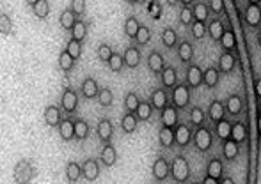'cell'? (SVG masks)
Masks as SVG:
<instances>
[{"mask_svg": "<svg viewBox=\"0 0 261 184\" xmlns=\"http://www.w3.org/2000/svg\"><path fill=\"white\" fill-rule=\"evenodd\" d=\"M160 80H162L163 89H174V87H176V82H178L174 67L167 65V67H165V69L162 71V74H160Z\"/></svg>", "mask_w": 261, "mask_h": 184, "instance_id": "cell-27", "label": "cell"}, {"mask_svg": "<svg viewBox=\"0 0 261 184\" xmlns=\"http://www.w3.org/2000/svg\"><path fill=\"white\" fill-rule=\"evenodd\" d=\"M89 136V124L86 121H75V138L77 140H86Z\"/></svg>", "mask_w": 261, "mask_h": 184, "instance_id": "cell-43", "label": "cell"}, {"mask_svg": "<svg viewBox=\"0 0 261 184\" xmlns=\"http://www.w3.org/2000/svg\"><path fill=\"white\" fill-rule=\"evenodd\" d=\"M221 45H222V48H224V52H229V54L237 48V37H235V32H233V30H226L224 36H222V39H221Z\"/></svg>", "mask_w": 261, "mask_h": 184, "instance_id": "cell-39", "label": "cell"}, {"mask_svg": "<svg viewBox=\"0 0 261 184\" xmlns=\"http://www.w3.org/2000/svg\"><path fill=\"white\" fill-rule=\"evenodd\" d=\"M77 108H78V94L73 89L66 87L61 96V110H64L66 114H73Z\"/></svg>", "mask_w": 261, "mask_h": 184, "instance_id": "cell-5", "label": "cell"}, {"mask_svg": "<svg viewBox=\"0 0 261 184\" xmlns=\"http://www.w3.org/2000/svg\"><path fill=\"white\" fill-rule=\"evenodd\" d=\"M123 59H125V65L130 67V69H135L137 65L140 64V50L137 46H128L125 50V54H123Z\"/></svg>", "mask_w": 261, "mask_h": 184, "instance_id": "cell-15", "label": "cell"}, {"mask_svg": "<svg viewBox=\"0 0 261 184\" xmlns=\"http://www.w3.org/2000/svg\"><path fill=\"white\" fill-rule=\"evenodd\" d=\"M244 20H245V23L249 25V27H253V29L260 27V23H261L260 4H256V2H249L247 7H245V11H244Z\"/></svg>", "mask_w": 261, "mask_h": 184, "instance_id": "cell-6", "label": "cell"}, {"mask_svg": "<svg viewBox=\"0 0 261 184\" xmlns=\"http://www.w3.org/2000/svg\"><path fill=\"white\" fill-rule=\"evenodd\" d=\"M140 103L142 101H140L139 96L135 94V92H128L127 98H125V108H127L128 114H135L137 108L140 107Z\"/></svg>", "mask_w": 261, "mask_h": 184, "instance_id": "cell-40", "label": "cell"}, {"mask_svg": "<svg viewBox=\"0 0 261 184\" xmlns=\"http://www.w3.org/2000/svg\"><path fill=\"white\" fill-rule=\"evenodd\" d=\"M96 133H98V138L107 145V143H111L112 135H114V126L109 119H100L98 126H96Z\"/></svg>", "mask_w": 261, "mask_h": 184, "instance_id": "cell-13", "label": "cell"}, {"mask_svg": "<svg viewBox=\"0 0 261 184\" xmlns=\"http://www.w3.org/2000/svg\"><path fill=\"white\" fill-rule=\"evenodd\" d=\"M64 174H66V179H68V183H71V184L78 183V179H80V177H84V174H82V167L77 163V161H70V163L66 165Z\"/></svg>", "mask_w": 261, "mask_h": 184, "instance_id": "cell-24", "label": "cell"}, {"mask_svg": "<svg viewBox=\"0 0 261 184\" xmlns=\"http://www.w3.org/2000/svg\"><path fill=\"white\" fill-rule=\"evenodd\" d=\"M258 133L261 135V114H260V119H258Z\"/></svg>", "mask_w": 261, "mask_h": 184, "instance_id": "cell-60", "label": "cell"}, {"mask_svg": "<svg viewBox=\"0 0 261 184\" xmlns=\"http://www.w3.org/2000/svg\"><path fill=\"white\" fill-rule=\"evenodd\" d=\"M32 11L36 18L46 20V16L50 14V2L48 0H36V2H32Z\"/></svg>", "mask_w": 261, "mask_h": 184, "instance_id": "cell-32", "label": "cell"}, {"mask_svg": "<svg viewBox=\"0 0 261 184\" xmlns=\"http://www.w3.org/2000/svg\"><path fill=\"white\" fill-rule=\"evenodd\" d=\"M204 85L208 89H213V87L219 85V69L217 67H208L204 71Z\"/></svg>", "mask_w": 261, "mask_h": 184, "instance_id": "cell-41", "label": "cell"}, {"mask_svg": "<svg viewBox=\"0 0 261 184\" xmlns=\"http://www.w3.org/2000/svg\"><path fill=\"white\" fill-rule=\"evenodd\" d=\"M147 67L155 74H162V71L165 69L167 65H165V61H163V57L158 52H151V54L147 55Z\"/></svg>", "mask_w": 261, "mask_h": 184, "instance_id": "cell-18", "label": "cell"}, {"mask_svg": "<svg viewBox=\"0 0 261 184\" xmlns=\"http://www.w3.org/2000/svg\"><path fill=\"white\" fill-rule=\"evenodd\" d=\"M212 142H213L212 131L204 126L197 127L196 133H194V145H196L201 152H206V151H210V147H212Z\"/></svg>", "mask_w": 261, "mask_h": 184, "instance_id": "cell-4", "label": "cell"}, {"mask_svg": "<svg viewBox=\"0 0 261 184\" xmlns=\"http://www.w3.org/2000/svg\"><path fill=\"white\" fill-rule=\"evenodd\" d=\"M254 92H256L258 98H261V78H258L256 82H254Z\"/></svg>", "mask_w": 261, "mask_h": 184, "instance_id": "cell-57", "label": "cell"}, {"mask_svg": "<svg viewBox=\"0 0 261 184\" xmlns=\"http://www.w3.org/2000/svg\"><path fill=\"white\" fill-rule=\"evenodd\" d=\"M201 184H219V181L217 179H212V177H204V181Z\"/></svg>", "mask_w": 261, "mask_h": 184, "instance_id": "cell-58", "label": "cell"}, {"mask_svg": "<svg viewBox=\"0 0 261 184\" xmlns=\"http://www.w3.org/2000/svg\"><path fill=\"white\" fill-rule=\"evenodd\" d=\"M180 21H181V25L194 23V12H192L190 7H181V11H180Z\"/></svg>", "mask_w": 261, "mask_h": 184, "instance_id": "cell-54", "label": "cell"}, {"mask_svg": "<svg viewBox=\"0 0 261 184\" xmlns=\"http://www.w3.org/2000/svg\"><path fill=\"white\" fill-rule=\"evenodd\" d=\"M77 14L73 12V9H64L61 12V16H59V25H61V29L64 30H73L75 23H77Z\"/></svg>", "mask_w": 261, "mask_h": 184, "instance_id": "cell-22", "label": "cell"}, {"mask_svg": "<svg viewBox=\"0 0 261 184\" xmlns=\"http://www.w3.org/2000/svg\"><path fill=\"white\" fill-rule=\"evenodd\" d=\"M178 57H180V61L185 62V64L192 62V59H194V46L188 41H181L180 46H178Z\"/></svg>", "mask_w": 261, "mask_h": 184, "instance_id": "cell-31", "label": "cell"}, {"mask_svg": "<svg viewBox=\"0 0 261 184\" xmlns=\"http://www.w3.org/2000/svg\"><path fill=\"white\" fill-rule=\"evenodd\" d=\"M0 34H2L4 37H7L12 34V21L5 12L0 14Z\"/></svg>", "mask_w": 261, "mask_h": 184, "instance_id": "cell-47", "label": "cell"}, {"mask_svg": "<svg viewBox=\"0 0 261 184\" xmlns=\"http://www.w3.org/2000/svg\"><path fill=\"white\" fill-rule=\"evenodd\" d=\"M43 119H45V124L48 127H59L62 123L61 117V108L55 107V105H50V107L45 108V114H43Z\"/></svg>", "mask_w": 261, "mask_h": 184, "instance_id": "cell-9", "label": "cell"}, {"mask_svg": "<svg viewBox=\"0 0 261 184\" xmlns=\"http://www.w3.org/2000/svg\"><path fill=\"white\" fill-rule=\"evenodd\" d=\"M190 123H192V126H197V127L203 126V123H204V110L203 108H199V107L192 108L190 110Z\"/></svg>", "mask_w": 261, "mask_h": 184, "instance_id": "cell-49", "label": "cell"}, {"mask_svg": "<svg viewBox=\"0 0 261 184\" xmlns=\"http://www.w3.org/2000/svg\"><path fill=\"white\" fill-rule=\"evenodd\" d=\"M149 41H151V30L147 29L146 25H140L139 34H137V37H135V43H137L139 46H146Z\"/></svg>", "mask_w": 261, "mask_h": 184, "instance_id": "cell-48", "label": "cell"}, {"mask_svg": "<svg viewBox=\"0 0 261 184\" xmlns=\"http://www.w3.org/2000/svg\"><path fill=\"white\" fill-rule=\"evenodd\" d=\"M174 135H176V145H180V147H187L192 140V131L187 124H178L174 127Z\"/></svg>", "mask_w": 261, "mask_h": 184, "instance_id": "cell-16", "label": "cell"}, {"mask_svg": "<svg viewBox=\"0 0 261 184\" xmlns=\"http://www.w3.org/2000/svg\"><path fill=\"white\" fill-rule=\"evenodd\" d=\"M224 0H210L208 2V7L212 12H215V14H221L222 11H224Z\"/></svg>", "mask_w": 261, "mask_h": 184, "instance_id": "cell-56", "label": "cell"}, {"mask_svg": "<svg viewBox=\"0 0 261 184\" xmlns=\"http://www.w3.org/2000/svg\"><path fill=\"white\" fill-rule=\"evenodd\" d=\"M224 114H226V105L221 99H213L208 107V119H212L215 124H219L221 121H224Z\"/></svg>", "mask_w": 261, "mask_h": 184, "instance_id": "cell-12", "label": "cell"}, {"mask_svg": "<svg viewBox=\"0 0 261 184\" xmlns=\"http://www.w3.org/2000/svg\"><path fill=\"white\" fill-rule=\"evenodd\" d=\"M204 83V71L199 65H188L187 69V85L190 89H197V87Z\"/></svg>", "mask_w": 261, "mask_h": 184, "instance_id": "cell-10", "label": "cell"}, {"mask_svg": "<svg viewBox=\"0 0 261 184\" xmlns=\"http://www.w3.org/2000/svg\"><path fill=\"white\" fill-rule=\"evenodd\" d=\"M160 121L163 127H171L174 129L178 126V108L176 107H165L160 112Z\"/></svg>", "mask_w": 261, "mask_h": 184, "instance_id": "cell-11", "label": "cell"}, {"mask_svg": "<svg viewBox=\"0 0 261 184\" xmlns=\"http://www.w3.org/2000/svg\"><path fill=\"white\" fill-rule=\"evenodd\" d=\"M158 143L162 145V147H165V149L176 145L174 129H171V127H163V126L160 127V131H158Z\"/></svg>", "mask_w": 261, "mask_h": 184, "instance_id": "cell-21", "label": "cell"}, {"mask_svg": "<svg viewBox=\"0 0 261 184\" xmlns=\"http://www.w3.org/2000/svg\"><path fill=\"white\" fill-rule=\"evenodd\" d=\"M224 105H226V112H228L231 117H238V115L244 112V101H242V98L238 94H231Z\"/></svg>", "mask_w": 261, "mask_h": 184, "instance_id": "cell-17", "label": "cell"}, {"mask_svg": "<svg viewBox=\"0 0 261 184\" xmlns=\"http://www.w3.org/2000/svg\"><path fill=\"white\" fill-rule=\"evenodd\" d=\"M123 65H125V59H123L121 54H114V57L109 62V67H111L112 73H121Z\"/></svg>", "mask_w": 261, "mask_h": 184, "instance_id": "cell-52", "label": "cell"}, {"mask_svg": "<svg viewBox=\"0 0 261 184\" xmlns=\"http://www.w3.org/2000/svg\"><path fill=\"white\" fill-rule=\"evenodd\" d=\"M238 152H240V149H238V143L235 142V140H228V142L222 143V154H224L226 160H235L238 156Z\"/></svg>", "mask_w": 261, "mask_h": 184, "instance_id": "cell-33", "label": "cell"}, {"mask_svg": "<svg viewBox=\"0 0 261 184\" xmlns=\"http://www.w3.org/2000/svg\"><path fill=\"white\" fill-rule=\"evenodd\" d=\"M100 87L98 83H96V80L94 78H86L84 80V83H82V94H84V98L86 99H94V98H98L100 94Z\"/></svg>", "mask_w": 261, "mask_h": 184, "instance_id": "cell-19", "label": "cell"}, {"mask_svg": "<svg viewBox=\"0 0 261 184\" xmlns=\"http://www.w3.org/2000/svg\"><path fill=\"white\" fill-rule=\"evenodd\" d=\"M59 135H61L62 142H71L75 138V121L73 119H64L59 126Z\"/></svg>", "mask_w": 261, "mask_h": 184, "instance_id": "cell-20", "label": "cell"}, {"mask_svg": "<svg viewBox=\"0 0 261 184\" xmlns=\"http://www.w3.org/2000/svg\"><path fill=\"white\" fill-rule=\"evenodd\" d=\"M100 160H102V163L105 165V167H114L116 161H118V152H116L114 145H111V143L103 145L102 154H100Z\"/></svg>", "mask_w": 261, "mask_h": 184, "instance_id": "cell-23", "label": "cell"}, {"mask_svg": "<svg viewBox=\"0 0 261 184\" xmlns=\"http://www.w3.org/2000/svg\"><path fill=\"white\" fill-rule=\"evenodd\" d=\"M70 5H71V9H73V12L77 14L78 18L86 14V11H87V2L86 0H71Z\"/></svg>", "mask_w": 261, "mask_h": 184, "instance_id": "cell-53", "label": "cell"}, {"mask_svg": "<svg viewBox=\"0 0 261 184\" xmlns=\"http://www.w3.org/2000/svg\"><path fill=\"white\" fill-rule=\"evenodd\" d=\"M226 29H224V25H222V21L219 20V18H215V20H212L208 23V34L210 37H212L213 41H221L222 36H224Z\"/></svg>", "mask_w": 261, "mask_h": 184, "instance_id": "cell-30", "label": "cell"}, {"mask_svg": "<svg viewBox=\"0 0 261 184\" xmlns=\"http://www.w3.org/2000/svg\"><path fill=\"white\" fill-rule=\"evenodd\" d=\"M176 41H178V36H176L174 29H171V27H165V29L162 30V43L167 46V48H174Z\"/></svg>", "mask_w": 261, "mask_h": 184, "instance_id": "cell-44", "label": "cell"}, {"mask_svg": "<svg viewBox=\"0 0 261 184\" xmlns=\"http://www.w3.org/2000/svg\"><path fill=\"white\" fill-rule=\"evenodd\" d=\"M147 14H149L153 20H160V16H162V7H160L158 2H149V4H147Z\"/></svg>", "mask_w": 261, "mask_h": 184, "instance_id": "cell-55", "label": "cell"}, {"mask_svg": "<svg viewBox=\"0 0 261 184\" xmlns=\"http://www.w3.org/2000/svg\"><path fill=\"white\" fill-rule=\"evenodd\" d=\"M171 176L172 179L178 184H183L190 177V167H188V161L185 160L183 156H176L171 163Z\"/></svg>", "mask_w": 261, "mask_h": 184, "instance_id": "cell-2", "label": "cell"}, {"mask_svg": "<svg viewBox=\"0 0 261 184\" xmlns=\"http://www.w3.org/2000/svg\"><path fill=\"white\" fill-rule=\"evenodd\" d=\"M86 36H87V25L82 20H78L77 23H75L73 30H71V39H75V41L78 43H84Z\"/></svg>", "mask_w": 261, "mask_h": 184, "instance_id": "cell-38", "label": "cell"}, {"mask_svg": "<svg viewBox=\"0 0 261 184\" xmlns=\"http://www.w3.org/2000/svg\"><path fill=\"white\" fill-rule=\"evenodd\" d=\"M231 140H235L238 145H240V143H244L245 140H247V127H245L244 123H235V124H233Z\"/></svg>", "mask_w": 261, "mask_h": 184, "instance_id": "cell-34", "label": "cell"}, {"mask_svg": "<svg viewBox=\"0 0 261 184\" xmlns=\"http://www.w3.org/2000/svg\"><path fill=\"white\" fill-rule=\"evenodd\" d=\"M167 92H165V89H155L153 92H151V98H149V103H151V107L155 108V110H160L162 112L165 107H169L167 105Z\"/></svg>", "mask_w": 261, "mask_h": 184, "instance_id": "cell-14", "label": "cell"}, {"mask_svg": "<svg viewBox=\"0 0 261 184\" xmlns=\"http://www.w3.org/2000/svg\"><path fill=\"white\" fill-rule=\"evenodd\" d=\"M37 176V168L32 160H20L12 168V179L16 184H29Z\"/></svg>", "mask_w": 261, "mask_h": 184, "instance_id": "cell-1", "label": "cell"}, {"mask_svg": "<svg viewBox=\"0 0 261 184\" xmlns=\"http://www.w3.org/2000/svg\"><path fill=\"white\" fill-rule=\"evenodd\" d=\"M188 103H190V87H188L187 83L176 85L174 89H172V107L181 110V108L188 107Z\"/></svg>", "mask_w": 261, "mask_h": 184, "instance_id": "cell-3", "label": "cell"}, {"mask_svg": "<svg viewBox=\"0 0 261 184\" xmlns=\"http://www.w3.org/2000/svg\"><path fill=\"white\" fill-rule=\"evenodd\" d=\"M153 110H155V108L151 107L149 101H142L140 103V107L137 108V112H135V115H137V119L139 121H149L151 115H153Z\"/></svg>", "mask_w": 261, "mask_h": 184, "instance_id": "cell-42", "label": "cell"}, {"mask_svg": "<svg viewBox=\"0 0 261 184\" xmlns=\"http://www.w3.org/2000/svg\"><path fill=\"white\" fill-rule=\"evenodd\" d=\"M98 101L102 107H112V103H114V92H112L109 87H105V89L100 90Z\"/></svg>", "mask_w": 261, "mask_h": 184, "instance_id": "cell-46", "label": "cell"}, {"mask_svg": "<svg viewBox=\"0 0 261 184\" xmlns=\"http://www.w3.org/2000/svg\"><path fill=\"white\" fill-rule=\"evenodd\" d=\"M137 124H139V119H137V115L135 114H125L121 119V129L127 133V135H131V133H135V129H137Z\"/></svg>", "mask_w": 261, "mask_h": 184, "instance_id": "cell-28", "label": "cell"}, {"mask_svg": "<svg viewBox=\"0 0 261 184\" xmlns=\"http://www.w3.org/2000/svg\"><path fill=\"white\" fill-rule=\"evenodd\" d=\"M258 45L261 46V30H260V32H258Z\"/></svg>", "mask_w": 261, "mask_h": 184, "instance_id": "cell-61", "label": "cell"}, {"mask_svg": "<svg viewBox=\"0 0 261 184\" xmlns=\"http://www.w3.org/2000/svg\"><path fill=\"white\" fill-rule=\"evenodd\" d=\"M57 62H59V67H61L62 73H70V71L73 69V65H75V59L71 57L66 50L59 54V61Z\"/></svg>", "mask_w": 261, "mask_h": 184, "instance_id": "cell-36", "label": "cell"}, {"mask_svg": "<svg viewBox=\"0 0 261 184\" xmlns=\"http://www.w3.org/2000/svg\"><path fill=\"white\" fill-rule=\"evenodd\" d=\"M114 50H112V46L111 45H107V43H102V45L98 46V57H100V61L102 62H111V59L114 57Z\"/></svg>", "mask_w": 261, "mask_h": 184, "instance_id": "cell-45", "label": "cell"}, {"mask_svg": "<svg viewBox=\"0 0 261 184\" xmlns=\"http://www.w3.org/2000/svg\"><path fill=\"white\" fill-rule=\"evenodd\" d=\"M192 12H194V21H201V23H204V21L208 20V14H210V7L208 4H194V7H192Z\"/></svg>", "mask_w": 261, "mask_h": 184, "instance_id": "cell-35", "label": "cell"}, {"mask_svg": "<svg viewBox=\"0 0 261 184\" xmlns=\"http://www.w3.org/2000/svg\"><path fill=\"white\" fill-rule=\"evenodd\" d=\"M235 64H237L235 55L229 54V52H224V54L221 55V59H219V71L226 74L231 73V71L235 69Z\"/></svg>", "mask_w": 261, "mask_h": 184, "instance_id": "cell-26", "label": "cell"}, {"mask_svg": "<svg viewBox=\"0 0 261 184\" xmlns=\"http://www.w3.org/2000/svg\"><path fill=\"white\" fill-rule=\"evenodd\" d=\"M208 32V25L206 23H201V21H194L192 23V36L196 37V39H203Z\"/></svg>", "mask_w": 261, "mask_h": 184, "instance_id": "cell-50", "label": "cell"}, {"mask_svg": "<svg viewBox=\"0 0 261 184\" xmlns=\"http://www.w3.org/2000/svg\"><path fill=\"white\" fill-rule=\"evenodd\" d=\"M222 174H224V165H222V160L221 158H213V160L208 163V167H206V176L212 177V179L221 181Z\"/></svg>", "mask_w": 261, "mask_h": 184, "instance_id": "cell-25", "label": "cell"}, {"mask_svg": "<svg viewBox=\"0 0 261 184\" xmlns=\"http://www.w3.org/2000/svg\"><path fill=\"white\" fill-rule=\"evenodd\" d=\"M151 172H153V177H155L156 181H165L169 174H171V165L167 163V160H165L163 156H160V158H156L155 163H153Z\"/></svg>", "mask_w": 261, "mask_h": 184, "instance_id": "cell-7", "label": "cell"}, {"mask_svg": "<svg viewBox=\"0 0 261 184\" xmlns=\"http://www.w3.org/2000/svg\"><path fill=\"white\" fill-rule=\"evenodd\" d=\"M221 184H235V181H233L231 177H222V179H221Z\"/></svg>", "mask_w": 261, "mask_h": 184, "instance_id": "cell-59", "label": "cell"}, {"mask_svg": "<svg viewBox=\"0 0 261 184\" xmlns=\"http://www.w3.org/2000/svg\"><path fill=\"white\" fill-rule=\"evenodd\" d=\"M66 52L77 61V59H80V55H82V43L75 41V39H70V43L66 46Z\"/></svg>", "mask_w": 261, "mask_h": 184, "instance_id": "cell-51", "label": "cell"}, {"mask_svg": "<svg viewBox=\"0 0 261 184\" xmlns=\"http://www.w3.org/2000/svg\"><path fill=\"white\" fill-rule=\"evenodd\" d=\"M139 29H140V23L135 16H130L127 21H125V34H127L130 39H135V37H137Z\"/></svg>", "mask_w": 261, "mask_h": 184, "instance_id": "cell-37", "label": "cell"}, {"mask_svg": "<svg viewBox=\"0 0 261 184\" xmlns=\"http://www.w3.org/2000/svg\"><path fill=\"white\" fill-rule=\"evenodd\" d=\"M82 174H84V179L93 183L100 177V165L94 158H87L82 165Z\"/></svg>", "mask_w": 261, "mask_h": 184, "instance_id": "cell-8", "label": "cell"}, {"mask_svg": "<svg viewBox=\"0 0 261 184\" xmlns=\"http://www.w3.org/2000/svg\"><path fill=\"white\" fill-rule=\"evenodd\" d=\"M215 133L217 136H219V140H222V142H228V140H231V135H233V123H229V121H221V123L215 126Z\"/></svg>", "mask_w": 261, "mask_h": 184, "instance_id": "cell-29", "label": "cell"}]
</instances>
